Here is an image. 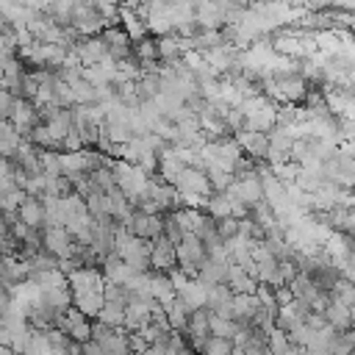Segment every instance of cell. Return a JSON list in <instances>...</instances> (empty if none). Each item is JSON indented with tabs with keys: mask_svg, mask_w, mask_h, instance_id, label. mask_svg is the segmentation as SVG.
<instances>
[{
	"mask_svg": "<svg viewBox=\"0 0 355 355\" xmlns=\"http://www.w3.org/2000/svg\"><path fill=\"white\" fill-rule=\"evenodd\" d=\"M108 166H111V175H114V186L119 189V194H122L128 202L144 191L147 175H144L139 166H130V164H125V161H111Z\"/></svg>",
	"mask_w": 355,
	"mask_h": 355,
	"instance_id": "cell-1",
	"label": "cell"
},
{
	"mask_svg": "<svg viewBox=\"0 0 355 355\" xmlns=\"http://www.w3.org/2000/svg\"><path fill=\"white\" fill-rule=\"evenodd\" d=\"M103 28H105V22L94 11V3H72V31L78 33V39L100 36Z\"/></svg>",
	"mask_w": 355,
	"mask_h": 355,
	"instance_id": "cell-2",
	"label": "cell"
},
{
	"mask_svg": "<svg viewBox=\"0 0 355 355\" xmlns=\"http://www.w3.org/2000/svg\"><path fill=\"white\" fill-rule=\"evenodd\" d=\"M8 125L25 141L31 136V130L39 125V116H36L33 103L31 100H22V97H14V105H11V114H8Z\"/></svg>",
	"mask_w": 355,
	"mask_h": 355,
	"instance_id": "cell-3",
	"label": "cell"
},
{
	"mask_svg": "<svg viewBox=\"0 0 355 355\" xmlns=\"http://www.w3.org/2000/svg\"><path fill=\"white\" fill-rule=\"evenodd\" d=\"M67 286H69V294H103L105 277L94 266H80L72 275H67Z\"/></svg>",
	"mask_w": 355,
	"mask_h": 355,
	"instance_id": "cell-4",
	"label": "cell"
},
{
	"mask_svg": "<svg viewBox=\"0 0 355 355\" xmlns=\"http://www.w3.org/2000/svg\"><path fill=\"white\" fill-rule=\"evenodd\" d=\"M42 250L47 255H53L55 261L69 258V252H72V236L64 227H44L42 230Z\"/></svg>",
	"mask_w": 355,
	"mask_h": 355,
	"instance_id": "cell-5",
	"label": "cell"
},
{
	"mask_svg": "<svg viewBox=\"0 0 355 355\" xmlns=\"http://www.w3.org/2000/svg\"><path fill=\"white\" fill-rule=\"evenodd\" d=\"M172 189H175L178 194H200V197H211V186H208L202 169H189V166H183V172L178 175V180H175Z\"/></svg>",
	"mask_w": 355,
	"mask_h": 355,
	"instance_id": "cell-6",
	"label": "cell"
},
{
	"mask_svg": "<svg viewBox=\"0 0 355 355\" xmlns=\"http://www.w3.org/2000/svg\"><path fill=\"white\" fill-rule=\"evenodd\" d=\"M69 50L75 53V58L80 61V67H94V64H100V61L105 58V44H103V39H100V36L78 39Z\"/></svg>",
	"mask_w": 355,
	"mask_h": 355,
	"instance_id": "cell-7",
	"label": "cell"
},
{
	"mask_svg": "<svg viewBox=\"0 0 355 355\" xmlns=\"http://www.w3.org/2000/svg\"><path fill=\"white\" fill-rule=\"evenodd\" d=\"M175 266V247L158 236L155 241H150V272H169Z\"/></svg>",
	"mask_w": 355,
	"mask_h": 355,
	"instance_id": "cell-8",
	"label": "cell"
},
{
	"mask_svg": "<svg viewBox=\"0 0 355 355\" xmlns=\"http://www.w3.org/2000/svg\"><path fill=\"white\" fill-rule=\"evenodd\" d=\"M17 219L25 227H31V230H42L44 227V208H42V202L36 197H25L19 202V208H17Z\"/></svg>",
	"mask_w": 355,
	"mask_h": 355,
	"instance_id": "cell-9",
	"label": "cell"
},
{
	"mask_svg": "<svg viewBox=\"0 0 355 355\" xmlns=\"http://www.w3.org/2000/svg\"><path fill=\"white\" fill-rule=\"evenodd\" d=\"M225 286L233 291V294H255L258 283L236 263H227V275H225Z\"/></svg>",
	"mask_w": 355,
	"mask_h": 355,
	"instance_id": "cell-10",
	"label": "cell"
},
{
	"mask_svg": "<svg viewBox=\"0 0 355 355\" xmlns=\"http://www.w3.org/2000/svg\"><path fill=\"white\" fill-rule=\"evenodd\" d=\"M150 297H153L161 308H166V305L175 300V288H172L166 272H150Z\"/></svg>",
	"mask_w": 355,
	"mask_h": 355,
	"instance_id": "cell-11",
	"label": "cell"
},
{
	"mask_svg": "<svg viewBox=\"0 0 355 355\" xmlns=\"http://www.w3.org/2000/svg\"><path fill=\"white\" fill-rule=\"evenodd\" d=\"M42 291V305H47V308H53V311H58V313H64L69 305H72V294H69V286H58V288H39Z\"/></svg>",
	"mask_w": 355,
	"mask_h": 355,
	"instance_id": "cell-12",
	"label": "cell"
},
{
	"mask_svg": "<svg viewBox=\"0 0 355 355\" xmlns=\"http://www.w3.org/2000/svg\"><path fill=\"white\" fill-rule=\"evenodd\" d=\"M258 308H261V305H258L255 294H233V300H230L233 322H250V319H252V313H255Z\"/></svg>",
	"mask_w": 355,
	"mask_h": 355,
	"instance_id": "cell-13",
	"label": "cell"
},
{
	"mask_svg": "<svg viewBox=\"0 0 355 355\" xmlns=\"http://www.w3.org/2000/svg\"><path fill=\"white\" fill-rule=\"evenodd\" d=\"M352 313H355V308H344L338 302H330L322 316L333 330H352Z\"/></svg>",
	"mask_w": 355,
	"mask_h": 355,
	"instance_id": "cell-14",
	"label": "cell"
},
{
	"mask_svg": "<svg viewBox=\"0 0 355 355\" xmlns=\"http://www.w3.org/2000/svg\"><path fill=\"white\" fill-rule=\"evenodd\" d=\"M164 316H166V324H169V330L172 333H186V322H189V311H186V305L180 302V297H175L166 308H164Z\"/></svg>",
	"mask_w": 355,
	"mask_h": 355,
	"instance_id": "cell-15",
	"label": "cell"
},
{
	"mask_svg": "<svg viewBox=\"0 0 355 355\" xmlns=\"http://www.w3.org/2000/svg\"><path fill=\"white\" fill-rule=\"evenodd\" d=\"M175 297H180V302L186 305V311H189V313H191V311L205 308V288H202L197 280H189V283L183 286V291H178Z\"/></svg>",
	"mask_w": 355,
	"mask_h": 355,
	"instance_id": "cell-16",
	"label": "cell"
},
{
	"mask_svg": "<svg viewBox=\"0 0 355 355\" xmlns=\"http://www.w3.org/2000/svg\"><path fill=\"white\" fill-rule=\"evenodd\" d=\"M288 291H291L294 300H302L305 305H311V302L316 300V294H319V288L313 286V280H311L308 275H297V277L288 283Z\"/></svg>",
	"mask_w": 355,
	"mask_h": 355,
	"instance_id": "cell-17",
	"label": "cell"
},
{
	"mask_svg": "<svg viewBox=\"0 0 355 355\" xmlns=\"http://www.w3.org/2000/svg\"><path fill=\"white\" fill-rule=\"evenodd\" d=\"M72 308H78L86 319H97L103 308V294H72Z\"/></svg>",
	"mask_w": 355,
	"mask_h": 355,
	"instance_id": "cell-18",
	"label": "cell"
},
{
	"mask_svg": "<svg viewBox=\"0 0 355 355\" xmlns=\"http://www.w3.org/2000/svg\"><path fill=\"white\" fill-rule=\"evenodd\" d=\"M94 322H100V324H105V327H111V330L122 327V322H125V305L103 302V308H100V313H97Z\"/></svg>",
	"mask_w": 355,
	"mask_h": 355,
	"instance_id": "cell-19",
	"label": "cell"
},
{
	"mask_svg": "<svg viewBox=\"0 0 355 355\" xmlns=\"http://www.w3.org/2000/svg\"><path fill=\"white\" fill-rule=\"evenodd\" d=\"M355 333L352 330H336V336L327 341V355H352Z\"/></svg>",
	"mask_w": 355,
	"mask_h": 355,
	"instance_id": "cell-20",
	"label": "cell"
},
{
	"mask_svg": "<svg viewBox=\"0 0 355 355\" xmlns=\"http://www.w3.org/2000/svg\"><path fill=\"white\" fill-rule=\"evenodd\" d=\"M19 141H22V139L14 133V128L8 125V119H3V122H0V158H14Z\"/></svg>",
	"mask_w": 355,
	"mask_h": 355,
	"instance_id": "cell-21",
	"label": "cell"
},
{
	"mask_svg": "<svg viewBox=\"0 0 355 355\" xmlns=\"http://www.w3.org/2000/svg\"><path fill=\"white\" fill-rule=\"evenodd\" d=\"M175 216H178L180 230H183V233H194V236H197V230H200V225H202V219H205L202 211H191V208H178Z\"/></svg>",
	"mask_w": 355,
	"mask_h": 355,
	"instance_id": "cell-22",
	"label": "cell"
},
{
	"mask_svg": "<svg viewBox=\"0 0 355 355\" xmlns=\"http://www.w3.org/2000/svg\"><path fill=\"white\" fill-rule=\"evenodd\" d=\"M205 214H208L214 222L227 219V216H230V200H227L225 194H211L208 202H205Z\"/></svg>",
	"mask_w": 355,
	"mask_h": 355,
	"instance_id": "cell-23",
	"label": "cell"
},
{
	"mask_svg": "<svg viewBox=\"0 0 355 355\" xmlns=\"http://www.w3.org/2000/svg\"><path fill=\"white\" fill-rule=\"evenodd\" d=\"M161 236L175 247L180 239H183V230H180V225H178V216H175V211H169V214H164L161 216Z\"/></svg>",
	"mask_w": 355,
	"mask_h": 355,
	"instance_id": "cell-24",
	"label": "cell"
},
{
	"mask_svg": "<svg viewBox=\"0 0 355 355\" xmlns=\"http://www.w3.org/2000/svg\"><path fill=\"white\" fill-rule=\"evenodd\" d=\"M233 330H236V322L222 319L216 313H208V336H214V338H230Z\"/></svg>",
	"mask_w": 355,
	"mask_h": 355,
	"instance_id": "cell-25",
	"label": "cell"
},
{
	"mask_svg": "<svg viewBox=\"0 0 355 355\" xmlns=\"http://www.w3.org/2000/svg\"><path fill=\"white\" fill-rule=\"evenodd\" d=\"M205 180H208V186H211V194H222V191L230 186L233 175H227V172H222V169H216V166H205Z\"/></svg>",
	"mask_w": 355,
	"mask_h": 355,
	"instance_id": "cell-26",
	"label": "cell"
},
{
	"mask_svg": "<svg viewBox=\"0 0 355 355\" xmlns=\"http://www.w3.org/2000/svg\"><path fill=\"white\" fill-rule=\"evenodd\" d=\"M297 122V105L294 103H277L275 105V125L277 128H291Z\"/></svg>",
	"mask_w": 355,
	"mask_h": 355,
	"instance_id": "cell-27",
	"label": "cell"
},
{
	"mask_svg": "<svg viewBox=\"0 0 355 355\" xmlns=\"http://www.w3.org/2000/svg\"><path fill=\"white\" fill-rule=\"evenodd\" d=\"M133 58L136 61H158L155 55V39L153 36H144L141 42L133 44Z\"/></svg>",
	"mask_w": 355,
	"mask_h": 355,
	"instance_id": "cell-28",
	"label": "cell"
},
{
	"mask_svg": "<svg viewBox=\"0 0 355 355\" xmlns=\"http://www.w3.org/2000/svg\"><path fill=\"white\" fill-rule=\"evenodd\" d=\"M103 302H116V305H125V302H128V291H125V286L105 283V286H103Z\"/></svg>",
	"mask_w": 355,
	"mask_h": 355,
	"instance_id": "cell-29",
	"label": "cell"
},
{
	"mask_svg": "<svg viewBox=\"0 0 355 355\" xmlns=\"http://www.w3.org/2000/svg\"><path fill=\"white\" fill-rule=\"evenodd\" d=\"M67 336H69V341H75V344H86V341H92V322H83V324L69 327Z\"/></svg>",
	"mask_w": 355,
	"mask_h": 355,
	"instance_id": "cell-30",
	"label": "cell"
},
{
	"mask_svg": "<svg viewBox=\"0 0 355 355\" xmlns=\"http://www.w3.org/2000/svg\"><path fill=\"white\" fill-rule=\"evenodd\" d=\"M216 236H219V241L225 244V241H230V239H236V219H219L216 222Z\"/></svg>",
	"mask_w": 355,
	"mask_h": 355,
	"instance_id": "cell-31",
	"label": "cell"
},
{
	"mask_svg": "<svg viewBox=\"0 0 355 355\" xmlns=\"http://www.w3.org/2000/svg\"><path fill=\"white\" fill-rule=\"evenodd\" d=\"M272 297H275V308H286L294 297H291V291H288V286H277V288H272Z\"/></svg>",
	"mask_w": 355,
	"mask_h": 355,
	"instance_id": "cell-32",
	"label": "cell"
},
{
	"mask_svg": "<svg viewBox=\"0 0 355 355\" xmlns=\"http://www.w3.org/2000/svg\"><path fill=\"white\" fill-rule=\"evenodd\" d=\"M11 105H14V97H11L6 89H0V122H3V119H8Z\"/></svg>",
	"mask_w": 355,
	"mask_h": 355,
	"instance_id": "cell-33",
	"label": "cell"
},
{
	"mask_svg": "<svg viewBox=\"0 0 355 355\" xmlns=\"http://www.w3.org/2000/svg\"><path fill=\"white\" fill-rule=\"evenodd\" d=\"M297 122H313V114L305 105H297Z\"/></svg>",
	"mask_w": 355,
	"mask_h": 355,
	"instance_id": "cell-34",
	"label": "cell"
},
{
	"mask_svg": "<svg viewBox=\"0 0 355 355\" xmlns=\"http://www.w3.org/2000/svg\"><path fill=\"white\" fill-rule=\"evenodd\" d=\"M3 28H8V22H6V19H3V14H0V31H3Z\"/></svg>",
	"mask_w": 355,
	"mask_h": 355,
	"instance_id": "cell-35",
	"label": "cell"
}]
</instances>
